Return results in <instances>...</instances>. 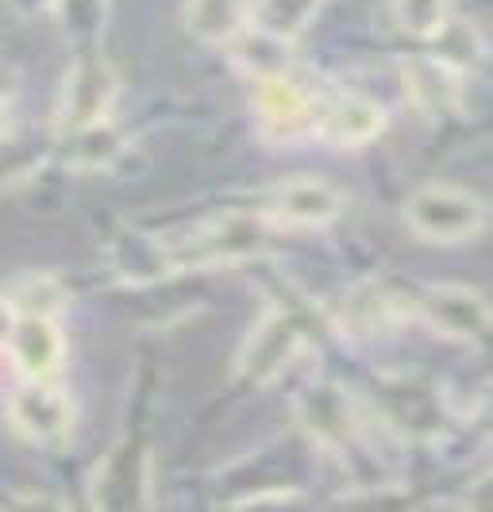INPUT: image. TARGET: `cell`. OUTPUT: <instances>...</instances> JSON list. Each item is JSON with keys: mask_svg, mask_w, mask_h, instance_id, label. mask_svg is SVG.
<instances>
[{"mask_svg": "<svg viewBox=\"0 0 493 512\" xmlns=\"http://www.w3.org/2000/svg\"><path fill=\"white\" fill-rule=\"evenodd\" d=\"M401 216H405V228L413 231L416 239L436 243V247H451V243H467L486 228L490 208L478 193H470L463 185L432 181V185H420L405 201Z\"/></svg>", "mask_w": 493, "mask_h": 512, "instance_id": "cell-4", "label": "cell"}, {"mask_svg": "<svg viewBox=\"0 0 493 512\" xmlns=\"http://www.w3.org/2000/svg\"><path fill=\"white\" fill-rule=\"evenodd\" d=\"M401 308H405L401 297H393V293L378 289V285H359V289L347 293L339 324L351 335H382L401 316Z\"/></svg>", "mask_w": 493, "mask_h": 512, "instance_id": "cell-14", "label": "cell"}, {"mask_svg": "<svg viewBox=\"0 0 493 512\" xmlns=\"http://www.w3.org/2000/svg\"><path fill=\"white\" fill-rule=\"evenodd\" d=\"M312 347V316L297 305H274L259 316V324L247 332L235 374L247 385H270L286 374L293 362Z\"/></svg>", "mask_w": 493, "mask_h": 512, "instance_id": "cell-3", "label": "cell"}, {"mask_svg": "<svg viewBox=\"0 0 493 512\" xmlns=\"http://www.w3.org/2000/svg\"><path fill=\"white\" fill-rule=\"evenodd\" d=\"M413 308L432 332L455 343H478L493 332V305L470 285H424Z\"/></svg>", "mask_w": 493, "mask_h": 512, "instance_id": "cell-8", "label": "cell"}, {"mask_svg": "<svg viewBox=\"0 0 493 512\" xmlns=\"http://www.w3.org/2000/svg\"><path fill=\"white\" fill-rule=\"evenodd\" d=\"M409 89L420 108L428 112H447L459 101V85H455V66L447 58H416L409 62Z\"/></svg>", "mask_w": 493, "mask_h": 512, "instance_id": "cell-16", "label": "cell"}, {"mask_svg": "<svg viewBox=\"0 0 493 512\" xmlns=\"http://www.w3.org/2000/svg\"><path fill=\"white\" fill-rule=\"evenodd\" d=\"M8 4H12V12H20V16H43V12L58 8L62 0H8Z\"/></svg>", "mask_w": 493, "mask_h": 512, "instance_id": "cell-21", "label": "cell"}, {"mask_svg": "<svg viewBox=\"0 0 493 512\" xmlns=\"http://www.w3.org/2000/svg\"><path fill=\"white\" fill-rule=\"evenodd\" d=\"M16 320H20V308L12 305L8 297H0V351H8V339H12Z\"/></svg>", "mask_w": 493, "mask_h": 512, "instance_id": "cell-20", "label": "cell"}, {"mask_svg": "<svg viewBox=\"0 0 493 512\" xmlns=\"http://www.w3.org/2000/svg\"><path fill=\"white\" fill-rule=\"evenodd\" d=\"M185 24L201 43L224 47L247 27V0H189Z\"/></svg>", "mask_w": 493, "mask_h": 512, "instance_id": "cell-15", "label": "cell"}, {"mask_svg": "<svg viewBox=\"0 0 493 512\" xmlns=\"http://www.w3.org/2000/svg\"><path fill=\"white\" fill-rule=\"evenodd\" d=\"M467 509H493V470L474 482V489H470L467 497Z\"/></svg>", "mask_w": 493, "mask_h": 512, "instance_id": "cell-19", "label": "cell"}, {"mask_svg": "<svg viewBox=\"0 0 493 512\" xmlns=\"http://www.w3.org/2000/svg\"><path fill=\"white\" fill-rule=\"evenodd\" d=\"M393 20L405 35L420 43H436L455 27L451 0H393Z\"/></svg>", "mask_w": 493, "mask_h": 512, "instance_id": "cell-17", "label": "cell"}, {"mask_svg": "<svg viewBox=\"0 0 493 512\" xmlns=\"http://www.w3.org/2000/svg\"><path fill=\"white\" fill-rule=\"evenodd\" d=\"M16 93H20V77H16V70H12V66H0V124L12 116Z\"/></svg>", "mask_w": 493, "mask_h": 512, "instance_id": "cell-18", "label": "cell"}, {"mask_svg": "<svg viewBox=\"0 0 493 512\" xmlns=\"http://www.w3.org/2000/svg\"><path fill=\"white\" fill-rule=\"evenodd\" d=\"M347 197L343 189L324 178H286L278 181L266 201H262V216L274 224V228H328L332 220L343 216Z\"/></svg>", "mask_w": 493, "mask_h": 512, "instance_id": "cell-9", "label": "cell"}, {"mask_svg": "<svg viewBox=\"0 0 493 512\" xmlns=\"http://www.w3.org/2000/svg\"><path fill=\"white\" fill-rule=\"evenodd\" d=\"M270 243H274V224L262 212H220L193 228L151 239L147 266H151V278L216 270V266H235V262L266 255Z\"/></svg>", "mask_w": 493, "mask_h": 512, "instance_id": "cell-1", "label": "cell"}, {"mask_svg": "<svg viewBox=\"0 0 493 512\" xmlns=\"http://www.w3.org/2000/svg\"><path fill=\"white\" fill-rule=\"evenodd\" d=\"M370 416L409 443H436L451 432L443 393L420 374H386L370 389Z\"/></svg>", "mask_w": 493, "mask_h": 512, "instance_id": "cell-2", "label": "cell"}, {"mask_svg": "<svg viewBox=\"0 0 493 512\" xmlns=\"http://www.w3.org/2000/svg\"><path fill=\"white\" fill-rule=\"evenodd\" d=\"M232 58L243 74H251L255 81H266V77H282L293 74V39L274 31L266 24H247L232 43Z\"/></svg>", "mask_w": 493, "mask_h": 512, "instance_id": "cell-13", "label": "cell"}, {"mask_svg": "<svg viewBox=\"0 0 493 512\" xmlns=\"http://www.w3.org/2000/svg\"><path fill=\"white\" fill-rule=\"evenodd\" d=\"M386 131V108L370 101L363 93H336L320 97V116H316V135L332 147H363Z\"/></svg>", "mask_w": 493, "mask_h": 512, "instance_id": "cell-12", "label": "cell"}, {"mask_svg": "<svg viewBox=\"0 0 493 512\" xmlns=\"http://www.w3.org/2000/svg\"><path fill=\"white\" fill-rule=\"evenodd\" d=\"M8 424L35 447H58L70 439L74 428L70 393L54 378H24V385L8 393Z\"/></svg>", "mask_w": 493, "mask_h": 512, "instance_id": "cell-7", "label": "cell"}, {"mask_svg": "<svg viewBox=\"0 0 493 512\" xmlns=\"http://www.w3.org/2000/svg\"><path fill=\"white\" fill-rule=\"evenodd\" d=\"M8 355L24 378H58L66 362V332L47 308H20V320L8 339Z\"/></svg>", "mask_w": 493, "mask_h": 512, "instance_id": "cell-11", "label": "cell"}, {"mask_svg": "<svg viewBox=\"0 0 493 512\" xmlns=\"http://www.w3.org/2000/svg\"><path fill=\"white\" fill-rule=\"evenodd\" d=\"M116 97H120L116 66L97 51L78 54L70 74L62 77V93H58V112H54L58 135L70 139V135H81V131L108 128Z\"/></svg>", "mask_w": 493, "mask_h": 512, "instance_id": "cell-5", "label": "cell"}, {"mask_svg": "<svg viewBox=\"0 0 493 512\" xmlns=\"http://www.w3.org/2000/svg\"><path fill=\"white\" fill-rule=\"evenodd\" d=\"M293 412H297V424L305 428V436L332 455L355 451L363 439L366 412L359 405V397L347 393L339 382H328V378L305 382L301 393L293 397Z\"/></svg>", "mask_w": 493, "mask_h": 512, "instance_id": "cell-6", "label": "cell"}, {"mask_svg": "<svg viewBox=\"0 0 493 512\" xmlns=\"http://www.w3.org/2000/svg\"><path fill=\"white\" fill-rule=\"evenodd\" d=\"M255 112H259V124L270 139L289 143V139H301V135H316V116H320V97L305 89L293 74L282 77H266L255 81Z\"/></svg>", "mask_w": 493, "mask_h": 512, "instance_id": "cell-10", "label": "cell"}]
</instances>
